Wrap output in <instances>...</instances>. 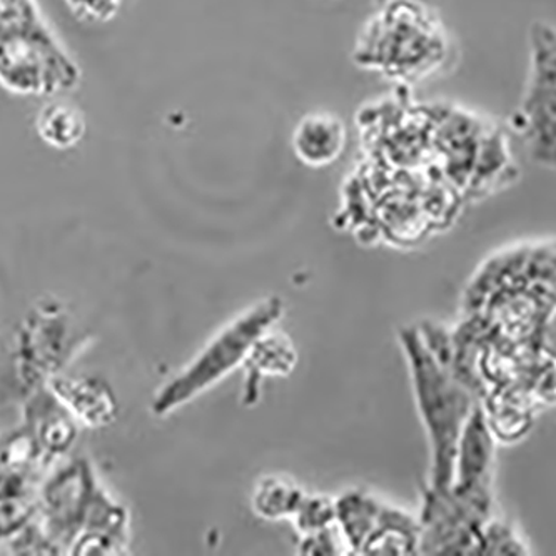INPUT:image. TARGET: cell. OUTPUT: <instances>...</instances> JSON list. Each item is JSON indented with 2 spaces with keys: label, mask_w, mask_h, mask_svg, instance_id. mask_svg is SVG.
Here are the masks:
<instances>
[{
  "label": "cell",
  "mask_w": 556,
  "mask_h": 556,
  "mask_svg": "<svg viewBox=\"0 0 556 556\" xmlns=\"http://www.w3.org/2000/svg\"><path fill=\"white\" fill-rule=\"evenodd\" d=\"M62 396L71 408L96 427L108 422L114 416V400L108 388L99 387L98 381H71L61 387Z\"/></svg>",
  "instance_id": "cell-8"
},
{
  "label": "cell",
  "mask_w": 556,
  "mask_h": 556,
  "mask_svg": "<svg viewBox=\"0 0 556 556\" xmlns=\"http://www.w3.org/2000/svg\"><path fill=\"white\" fill-rule=\"evenodd\" d=\"M450 39L440 15L421 0H390L362 27L354 64L400 84L440 73L450 58Z\"/></svg>",
  "instance_id": "cell-1"
},
{
  "label": "cell",
  "mask_w": 556,
  "mask_h": 556,
  "mask_svg": "<svg viewBox=\"0 0 556 556\" xmlns=\"http://www.w3.org/2000/svg\"><path fill=\"white\" fill-rule=\"evenodd\" d=\"M36 135L49 148L70 151L86 138L87 121L77 105L51 99L37 113Z\"/></svg>",
  "instance_id": "cell-7"
},
{
  "label": "cell",
  "mask_w": 556,
  "mask_h": 556,
  "mask_svg": "<svg viewBox=\"0 0 556 556\" xmlns=\"http://www.w3.org/2000/svg\"><path fill=\"white\" fill-rule=\"evenodd\" d=\"M80 77L37 0H0V87L15 96L55 98L74 91Z\"/></svg>",
  "instance_id": "cell-2"
},
{
  "label": "cell",
  "mask_w": 556,
  "mask_h": 556,
  "mask_svg": "<svg viewBox=\"0 0 556 556\" xmlns=\"http://www.w3.org/2000/svg\"><path fill=\"white\" fill-rule=\"evenodd\" d=\"M346 144V124L326 111L306 114L293 130L294 154L309 167H325L340 160Z\"/></svg>",
  "instance_id": "cell-6"
},
{
  "label": "cell",
  "mask_w": 556,
  "mask_h": 556,
  "mask_svg": "<svg viewBox=\"0 0 556 556\" xmlns=\"http://www.w3.org/2000/svg\"><path fill=\"white\" fill-rule=\"evenodd\" d=\"M530 70L511 126L540 166H555V27L531 24Z\"/></svg>",
  "instance_id": "cell-5"
},
{
  "label": "cell",
  "mask_w": 556,
  "mask_h": 556,
  "mask_svg": "<svg viewBox=\"0 0 556 556\" xmlns=\"http://www.w3.org/2000/svg\"><path fill=\"white\" fill-rule=\"evenodd\" d=\"M412 365L419 412L433 443V488L448 495L455 477L456 452L463 427L470 418L471 400L458 381L444 371L433 353L419 340L418 332H402Z\"/></svg>",
  "instance_id": "cell-3"
},
{
  "label": "cell",
  "mask_w": 556,
  "mask_h": 556,
  "mask_svg": "<svg viewBox=\"0 0 556 556\" xmlns=\"http://www.w3.org/2000/svg\"><path fill=\"white\" fill-rule=\"evenodd\" d=\"M126 0H62L65 9L86 24H108L123 11Z\"/></svg>",
  "instance_id": "cell-10"
},
{
  "label": "cell",
  "mask_w": 556,
  "mask_h": 556,
  "mask_svg": "<svg viewBox=\"0 0 556 556\" xmlns=\"http://www.w3.org/2000/svg\"><path fill=\"white\" fill-rule=\"evenodd\" d=\"M278 298L261 301L231 323L201 351L198 358L170 380L152 402V413L167 415L203 393L250 356L251 348L281 318Z\"/></svg>",
  "instance_id": "cell-4"
},
{
  "label": "cell",
  "mask_w": 556,
  "mask_h": 556,
  "mask_svg": "<svg viewBox=\"0 0 556 556\" xmlns=\"http://www.w3.org/2000/svg\"><path fill=\"white\" fill-rule=\"evenodd\" d=\"M301 495L296 488L285 481L268 480L261 484L256 496V508L264 517L276 518L289 511H298Z\"/></svg>",
  "instance_id": "cell-9"
}]
</instances>
